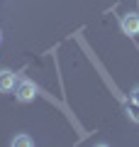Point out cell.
I'll list each match as a JSON object with an SVG mask.
<instances>
[{
    "mask_svg": "<svg viewBox=\"0 0 139 147\" xmlns=\"http://www.w3.org/2000/svg\"><path fill=\"white\" fill-rule=\"evenodd\" d=\"M37 93H39V88H37V84L32 79H20L15 86V98L20 100V103H32V100L37 98Z\"/></svg>",
    "mask_w": 139,
    "mask_h": 147,
    "instance_id": "cell-1",
    "label": "cell"
},
{
    "mask_svg": "<svg viewBox=\"0 0 139 147\" xmlns=\"http://www.w3.org/2000/svg\"><path fill=\"white\" fill-rule=\"evenodd\" d=\"M120 27H122V32L127 37H137L139 34V12H127V15H122Z\"/></svg>",
    "mask_w": 139,
    "mask_h": 147,
    "instance_id": "cell-2",
    "label": "cell"
},
{
    "mask_svg": "<svg viewBox=\"0 0 139 147\" xmlns=\"http://www.w3.org/2000/svg\"><path fill=\"white\" fill-rule=\"evenodd\" d=\"M17 74L10 69H0V93H12L17 86Z\"/></svg>",
    "mask_w": 139,
    "mask_h": 147,
    "instance_id": "cell-3",
    "label": "cell"
},
{
    "mask_svg": "<svg viewBox=\"0 0 139 147\" xmlns=\"http://www.w3.org/2000/svg\"><path fill=\"white\" fill-rule=\"evenodd\" d=\"M10 145L12 147H32V145H34V140H32L29 135H17V137H12V140H10Z\"/></svg>",
    "mask_w": 139,
    "mask_h": 147,
    "instance_id": "cell-4",
    "label": "cell"
},
{
    "mask_svg": "<svg viewBox=\"0 0 139 147\" xmlns=\"http://www.w3.org/2000/svg\"><path fill=\"white\" fill-rule=\"evenodd\" d=\"M127 115L132 123H139V103H134V100H127Z\"/></svg>",
    "mask_w": 139,
    "mask_h": 147,
    "instance_id": "cell-5",
    "label": "cell"
},
{
    "mask_svg": "<svg viewBox=\"0 0 139 147\" xmlns=\"http://www.w3.org/2000/svg\"><path fill=\"white\" fill-rule=\"evenodd\" d=\"M129 100L139 103V86H134V88H132V96H129Z\"/></svg>",
    "mask_w": 139,
    "mask_h": 147,
    "instance_id": "cell-6",
    "label": "cell"
},
{
    "mask_svg": "<svg viewBox=\"0 0 139 147\" xmlns=\"http://www.w3.org/2000/svg\"><path fill=\"white\" fill-rule=\"evenodd\" d=\"M0 39H3V32H0Z\"/></svg>",
    "mask_w": 139,
    "mask_h": 147,
    "instance_id": "cell-7",
    "label": "cell"
}]
</instances>
